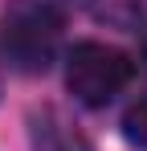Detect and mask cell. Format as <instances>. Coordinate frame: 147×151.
Returning <instances> with one entry per match:
<instances>
[{
	"label": "cell",
	"mask_w": 147,
	"mask_h": 151,
	"mask_svg": "<svg viewBox=\"0 0 147 151\" xmlns=\"http://www.w3.org/2000/svg\"><path fill=\"white\" fill-rule=\"evenodd\" d=\"M66 29V0H8L0 21V49L21 74L49 70Z\"/></svg>",
	"instance_id": "obj_1"
},
{
	"label": "cell",
	"mask_w": 147,
	"mask_h": 151,
	"mask_svg": "<svg viewBox=\"0 0 147 151\" xmlns=\"http://www.w3.org/2000/svg\"><path fill=\"white\" fill-rule=\"evenodd\" d=\"M131 82V61L127 53L102 41H82L74 45L66 57V86L78 102L86 106H102L119 94L122 86Z\"/></svg>",
	"instance_id": "obj_2"
},
{
	"label": "cell",
	"mask_w": 147,
	"mask_h": 151,
	"mask_svg": "<svg viewBox=\"0 0 147 151\" xmlns=\"http://www.w3.org/2000/svg\"><path fill=\"white\" fill-rule=\"evenodd\" d=\"M29 139H33V151H94L90 139H86L61 110H53V106L33 110V119H29Z\"/></svg>",
	"instance_id": "obj_3"
},
{
	"label": "cell",
	"mask_w": 147,
	"mask_h": 151,
	"mask_svg": "<svg viewBox=\"0 0 147 151\" xmlns=\"http://www.w3.org/2000/svg\"><path fill=\"white\" fill-rule=\"evenodd\" d=\"M90 17L98 25L135 33V29H147V0H90Z\"/></svg>",
	"instance_id": "obj_4"
},
{
	"label": "cell",
	"mask_w": 147,
	"mask_h": 151,
	"mask_svg": "<svg viewBox=\"0 0 147 151\" xmlns=\"http://www.w3.org/2000/svg\"><path fill=\"white\" fill-rule=\"evenodd\" d=\"M122 135H127L135 147L147 151V94L127 106V114H122Z\"/></svg>",
	"instance_id": "obj_5"
}]
</instances>
